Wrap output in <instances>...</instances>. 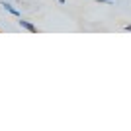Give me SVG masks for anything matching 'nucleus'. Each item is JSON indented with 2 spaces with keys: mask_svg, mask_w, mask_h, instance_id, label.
<instances>
[{
  "mask_svg": "<svg viewBox=\"0 0 131 131\" xmlns=\"http://www.w3.org/2000/svg\"><path fill=\"white\" fill-rule=\"evenodd\" d=\"M2 6H4V10H6V12H10L12 16H20V12H18L16 8H14V6H10V4H8V2H4V4H2Z\"/></svg>",
  "mask_w": 131,
  "mask_h": 131,
  "instance_id": "obj_2",
  "label": "nucleus"
},
{
  "mask_svg": "<svg viewBox=\"0 0 131 131\" xmlns=\"http://www.w3.org/2000/svg\"><path fill=\"white\" fill-rule=\"evenodd\" d=\"M123 29H125V31H131V26H125Z\"/></svg>",
  "mask_w": 131,
  "mask_h": 131,
  "instance_id": "obj_4",
  "label": "nucleus"
},
{
  "mask_svg": "<svg viewBox=\"0 0 131 131\" xmlns=\"http://www.w3.org/2000/svg\"><path fill=\"white\" fill-rule=\"evenodd\" d=\"M98 4H114V0H98Z\"/></svg>",
  "mask_w": 131,
  "mask_h": 131,
  "instance_id": "obj_3",
  "label": "nucleus"
},
{
  "mask_svg": "<svg viewBox=\"0 0 131 131\" xmlns=\"http://www.w3.org/2000/svg\"><path fill=\"white\" fill-rule=\"evenodd\" d=\"M20 26H22L24 29H27V31H31V33H35V31H37V27L33 26L31 22H26V20H20Z\"/></svg>",
  "mask_w": 131,
  "mask_h": 131,
  "instance_id": "obj_1",
  "label": "nucleus"
},
{
  "mask_svg": "<svg viewBox=\"0 0 131 131\" xmlns=\"http://www.w3.org/2000/svg\"><path fill=\"white\" fill-rule=\"evenodd\" d=\"M59 4H65V0H59Z\"/></svg>",
  "mask_w": 131,
  "mask_h": 131,
  "instance_id": "obj_5",
  "label": "nucleus"
}]
</instances>
